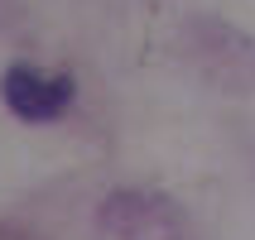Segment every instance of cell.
Segmentation results:
<instances>
[{"instance_id":"cell-1","label":"cell","mask_w":255,"mask_h":240,"mask_svg":"<svg viewBox=\"0 0 255 240\" xmlns=\"http://www.w3.org/2000/svg\"><path fill=\"white\" fill-rule=\"evenodd\" d=\"M72 101V82L63 72H43V68H24L14 63L5 72V106L19 120H58Z\"/></svg>"}]
</instances>
